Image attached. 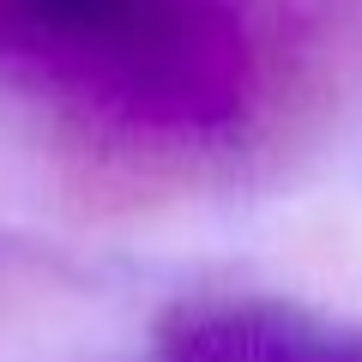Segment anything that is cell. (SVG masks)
Masks as SVG:
<instances>
[{"instance_id": "obj_1", "label": "cell", "mask_w": 362, "mask_h": 362, "mask_svg": "<svg viewBox=\"0 0 362 362\" xmlns=\"http://www.w3.org/2000/svg\"><path fill=\"white\" fill-rule=\"evenodd\" d=\"M0 61L157 127H199L242 97L230 0H0Z\"/></svg>"}, {"instance_id": "obj_2", "label": "cell", "mask_w": 362, "mask_h": 362, "mask_svg": "<svg viewBox=\"0 0 362 362\" xmlns=\"http://www.w3.org/2000/svg\"><path fill=\"white\" fill-rule=\"evenodd\" d=\"M163 362H362V326L290 302H199L157 332Z\"/></svg>"}]
</instances>
